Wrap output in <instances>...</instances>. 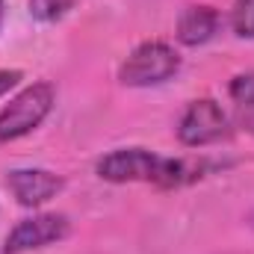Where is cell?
<instances>
[{
  "label": "cell",
  "mask_w": 254,
  "mask_h": 254,
  "mask_svg": "<svg viewBox=\"0 0 254 254\" xmlns=\"http://www.w3.org/2000/svg\"><path fill=\"white\" fill-rule=\"evenodd\" d=\"M3 18H6V0H0V27H3Z\"/></svg>",
  "instance_id": "obj_13"
},
{
  "label": "cell",
  "mask_w": 254,
  "mask_h": 254,
  "mask_svg": "<svg viewBox=\"0 0 254 254\" xmlns=\"http://www.w3.org/2000/svg\"><path fill=\"white\" fill-rule=\"evenodd\" d=\"M181 71V54L166 42H142L119 65V83L127 89H151L169 83Z\"/></svg>",
  "instance_id": "obj_3"
},
{
  "label": "cell",
  "mask_w": 254,
  "mask_h": 254,
  "mask_svg": "<svg viewBox=\"0 0 254 254\" xmlns=\"http://www.w3.org/2000/svg\"><path fill=\"white\" fill-rule=\"evenodd\" d=\"M57 104V89L48 80H39L33 86H24L3 110H0V145L18 142L30 136L42 125Z\"/></svg>",
  "instance_id": "obj_2"
},
{
  "label": "cell",
  "mask_w": 254,
  "mask_h": 254,
  "mask_svg": "<svg viewBox=\"0 0 254 254\" xmlns=\"http://www.w3.org/2000/svg\"><path fill=\"white\" fill-rule=\"evenodd\" d=\"M222 30V15L216 6H207V3H192L181 12L178 18V42L187 45V48H201L207 42H213Z\"/></svg>",
  "instance_id": "obj_7"
},
{
  "label": "cell",
  "mask_w": 254,
  "mask_h": 254,
  "mask_svg": "<svg viewBox=\"0 0 254 254\" xmlns=\"http://www.w3.org/2000/svg\"><path fill=\"white\" fill-rule=\"evenodd\" d=\"M77 6V0H27L30 18L39 24H57Z\"/></svg>",
  "instance_id": "obj_8"
},
{
  "label": "cell",
  "mask_w": 254,
  "mask_h": 254,
  "mask_svg": "<svg viewBox=\"0 0 254 254\" xmlns=\"http://www.w3.org/2000/svg\"><path fill=\"white\" fill-rule=\"evenodd\" d=\"M207 160L163 157L151 148H113L95 163V175L107 184H154L160 190H181L207 175Z\"/></svg>",
  "instance_id": "obj_1"
},
{
  "label": "cell",
  "mask_w": 254,
  "mask_h": 254,
  "mask_svg": "<svg viewBox=\"0 0 254 254\" xmlns=\"http://www.w3.org/2000/svg\"><path fill=\"white\" fill-rule=\"evenodd\" d=\"M65 181L51 169H12L6 175V190L21 207H42L63 192Z\"/></svg>",
  "instance_id": "obj_6"
},
{
  "label": "cell",
  "mask_w": 254,
  "mask_h": 254,
  "mask_svg": "<svg viewBox=\"0 0 254 254\" xmlns=\"http://www.w3.org/2000/svg\"><path fill=\"white\" fill-rule=\"evenodd\" d=\"M228 95H231L237 110H254V71L237 74L228 83Z\"/></svg>",
  "instance_id": "obj_10"
},
{
  "label": "cell",
  "mask_w": 254,
  "mask_h": 254,
  "mask_svg": "<svg viewBox=\"0 0 254 254\" xmlns=\"http://www.w3.org/2000/svg\"><path fill=\"white\" fill-rule=\"evenodd\" d=\"M237 125L254 136V110H237Z\"/></svg>",
  "instance_id": "obj_12"
},
{
  "label": "cell",
  "mask_w": 254,
  "mask_h": 254,
  "mask_svg": "<svg viewBox=\"0 0 254 254\" xmlns=\"http://www.w3.org/2000/svg\"><path fill=\"white\" fill-rule=\"evenodd\" d=\"M234 133L231 116L213 98H195L178 119V142L184 148H207L225 142Z\"/></svg>",
  "instance_id": "obj_4"
},
{
  "label": "cell",
  "mask_w": 254,
  "mask_h": 254,
  "mask_svg": "<svg viewBox=\"0 0 254 254\" xmlns=\"http://www.w3.org/2000/svg\"><path fill=\"white\" fill-rule=\"evenodd\" d=\"M21 80H24V71H18V68H3V71H0V98H6Z\"/></svg>",
  "instance_id": "obj_11"
},
{
  "label": "cell",
  "mask_w": 254,
  "mask_h": 254,
  "mask_svg": "<svg viewBox=\"0 0 254 254\" xmlns=\"http://www.w3.org/2000/svg\"><path fill=\"white\" fill-rule=\"evenodd\" d=\"M71 234V222L63 213H33L6 234L3 254H27L36 249H48L54 243H63Z\"/></svg>",
  "instance_id": "obj_5"
},
{
  "label": "cell",
  "mask_w": 254,
  "mask_h": 254,
  "mask_svg": "<svg viewBox=\"0 0 254 254\" xmlns=\"http://www.w3.org/2000/svg\"><path fill=\"white\" fill-rule=\"evenodd\" d=\"M231 33L237 39H254V0H234V6H231Z\"/></svg>",
  "instance_id": "obj_9"
}]
</instances>
